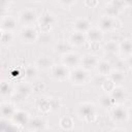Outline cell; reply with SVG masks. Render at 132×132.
I'll return each mask as SVG.
<instances>
[{"label":"cell","instance_id":"obj_1","mask_svg":"<svg viewBox=\"0 0 132 132\" xmlns=\"http://www.w3.org/2000/svg\"><path fill=\"white\" fill-rule=\"evenodd\" d=\"M77 114L79 118L84 119L87 122H93L96 119L97 109L96 106L91 102H82L77 105Z\"/></svg>","mask_w":132,"mask_h":132},{"label":"cell","instance_id":"obj_2","mask_svg":"<svg viewBox=\"0 0 132 132\" xmlns=\"http://www.w3.org/2000/svg\"><path fill=\"white\" fill-rule=\"evenodd\" d=\"M89 78H90L89 71L82 67H76L70 71L69 79L71 80V82L73 85H76V86L85 85L89 81Z\"/></svg>","mask_w":132,"mask_h":132},{"label":"cell","instance_id":"obj_3","mask_svg":"<svg viewBox=\"0 0 132 132\" xmlns=\"http://www.w3.org/2000/svg\"><path fill=\"white\" fill-rule=\"evenodd\" d=\"M110 117L113 123L116 124H124L128 121L129 119V113H128V108H126L125 106H123L122 104H116L112 108H111V112H110Z\"/></svg>","mask_w":132,"mask_h":132},{"label":"cell","instance_id":"obj_4","mask_svg":"<svg viewBox=\"0 0 132 132\" xmlns=\"http://www.w3.org/2000/svg\"><path fill=\"white\" fill-rule=\"evenodd\" d=\"M52 77L57 81H64L69 78L70 75V68H68L63 63L61 64H54L50 69Z\"/></svg>","mask_w":132,"mask_h":132},{"label":"cell","instance_id":"obj_5","mask_svg":"<svg viewBox=\"0 0 132 132\" xmlns=\"http://www.w3.org/2000/svg\"><path fill=\"white\" fill-rule=\"evenodd\" d=\"M20 39L26 44H32L38 39V32L32 26H24L19 32Z\"/></svg>","mask_w":132,"mask_h":132},{"label":"cell","instance_id":"obj_6","mask_svg":"<svg viewBox=\"0 0 132 132\" xmlns=\"http://www.w3.org/2000/svg\"><path fill=\"white\" fill-rule=\"evenodd\" d=\"M56 22H57L56 16L52 12H43L40 16H38L39 27L43 32H48L54 27Z\"/></svg>","mask_w":132,"mask_h":132},{"label":"cell","instance_id":"obj_7","mask_svg":"<svg viewBox=\"0 0 132 132\" xmlns=\"http://www.w3.org/2000/svg\"><path fill=\"white\" fill-rule=\"evenodd\" d=\"M19 21L24 26H32L36 21H38V16L35 10L31 8H26L22 10L19 14Z\"/></svg>","mask_w":132,"mask_h":132},{"label":"cell","instance_id":"obj_8","mask_svg":"<svg viewBox=\"0 0 132 132\" xmlns=\"http://www.w3.org/2000/svg\"><path fill=\"white\" fill-rule=\"evenodd\" d=\"M32 93V87L29 81H22L15 87V98L18 101H24Z\"/></svg>","mask_w":132,"mask_h":132},{"label":"cell","instance_id":"obj_9","mask_svg":"<svg viewBox=\"0 0 132 132\" xmlns=\"http://www.w3.org/2000/svg\"><path fill=\"white\" fill-rule=\"evenodd\" d=\"M61 61L68 68H76L78 65H80L81 58L79 57L78 54L73 53V52H69V53H67V54L62 56Z\"/></svg>","mask_w":132,"mask_h":132},{"label":"cell","instance_id":"obj_10","mask_svg":"<svg viewBox=\"0 0 132 132\" xmlns=\"http://www.w3.org/2000/svg\"><path fill=\"white\" fill-rule=\"evenodd\" d=\"M110 96L112 97V99L114 100L116 104H122L127 100V92L126 90L122 87V86H116L110 92H109Z\"/></svg>","mask_w":132,"mask_h":132},{"label":"cell","instance_id":"obj_11","mask_svg":"<svg viewBox=\"0 0 132 132\" xmlns=\"http://www.w3.org/2000/svg\"><path fill=\"white\" fill-rule=\"evenodd\" d=\"M98 62H99V58H98L96 55L88 54V55H86V56H84V57L81 58L80 65H81L82 68H85L86 70L90 71V70L96 68Z\"/></svg>","mask_w":132,"mask_h":132},{"label":"cell","instance_id":"obj_12","mask_svg":"<svg viewBox=\"0 0 132 132\" xmlns=\"http://www.w3.org/2000/svg\"><path fill=\"white\" fill-rule=\"evenodd\" d=\"M86 41H87L86 33H81L77 31H73L68 37V42L72 46H81L85 44Z\"/></svg>","mask_w":132,"mask_h":132},{"label":"cell","instance_id":"obj_13","mask_svg":"<svg viewBox=\"0 0 132 132\" xmlns=\"http://www.w3.org/2000/svg\"><path fill=\"white\" fill-rule=\"evenodd\" d=\"M16 20L11 15H3L1 19V31L13 32L16 28Z\"/></svg>","mask_w":132,"mask_h":132},{"label":"cell","instance_id":"obj_14","mask_svg":"<svg viewBox=\"0 0 132 132\" xmlns=\"http://www.w3.org/2000/svg\"><path fill=\"white\" fill-rule=\"evenodd\" d=\"M86 37L90 43H99L103 39V32L99 28H90L86 33Z\"/></svg>","mask_w":132,"mask_h":132},{"label":"cell","instance_id":"obj_15","mask_svg":"<svg viewBox=\"0 0 132 132\" xmlns=\"http://www.w3.org/2000/svg\"><path fill=\"white\" fill-rule=\"evenodd\" d=\"M30 120V117L28 114V112L24 111V110H16L14 112V114L11 118V121L14 125L18 126H25L28 125V122Z\"/></svg>","mask_w":132,"mask_h":132},{"label":"cell","instance_id":"obj_16","mask_svg":"<svg viewBox=\"0 0 132 132\" xmlns=\"http://www.w3.org/2000/svg\"><path fill=\"white\" fill-rule=\"evenodd\" d=\"M114 26V20L111 16L108 15H102L98 21V28L102 32H108L110 31Z\"/></svg>","mask_w":132,"mask_h":132},{"label":"cell","instance_id":"obj_17","mask_svg":"<svg viewBox=\"0 0 132 132\" xmlns=\"http://www.w3.org/2000/svg\"><path fill=\"white\" fill-rule=\"evenodd\" d=\"M96 69H97V72L99 75L106 76V77H108V75L112 71L111 64L106 60H99V62L96 66Z\"/></svg>","mask_w":132,"mask_h":132},{"label":"cell","instance_id":"obj_18","mask_svg":"<svg viewBox=\"0 0 132 132\" xmlns=\"http://www.w3.org/2000/svg\"><path fill=\"white\" fill-rule=\"evenodd\" d=\"M35 65L39 70H50L54 65V62L47 56H40L39 58H37Z\"/></svg>","mask_w":132,"mask_h":132},{"label":"cell","instance_id":"obj_19","mask_svg":"<svg viewBox=\"0 0 132 132\" xmlns=\"http://www.w3.org/2000/svg\"><path fill=\"white\" fill-rule=\"evenodd\" d=\"M38 68L36 67V65H28L25 69H24V79L26 81H34L37 77L38 74Z\"/></svg>","mask_w":132,"mask_h":132},{"label":"cell","instance_id":"obj_20","mask_svg":"<svg viewBox=\"0 0 132 132\" xmlns=\"http://www.w3.org/2000/svg\"><path fill=\"white\" fill-rule=\"evenodd\" d=\"M15 111H16V109H15L13 104H11L9 102H2L1 103V116H2V119H6V120L11 119Z\"/></svg>","mask_w":132,"mask_h":132},{"label":"cell","instance_id":"obj_21","mask_svg":"<svg viewBox=\"0 0 132 132\" xmlns=\"http://www.w3.org/2000/svg\"><path fill=\"white\" fill-rule=\"evenodd\" d=\"M91 28V24L87 19H77L73 23V29L74 31L87 33Z\"/></svg>","mask_w":132,"mask_h":132},{"label":"cell","instance_id":"obj_22","mask_svg":"<svg viewBox=\"0 0 132 132\" xmlns=\"http://www.w3.org/2000/svg\"><path fill=\"white\" fill-rule=\"evenodd\" d=\"M28 128L29 130L33 131H39V130H44L45 129V122L41 118H30L28 122Z\"/></svg>","mask_w":132,"mask_h":132},{"label":"cell","instance_id":"obj_23","mask_svg":"<svg viewBox=\"0 0 132 132\" xmlns=\"http://www.w3.org/2000/svg\"><path fill=\"white\" fill-rule=\"evenodd\" d=\"M103 51H104V53L106 55L114 56L118 53H120V43H118V42H116L113 40H109V41L104 43Z\"/></svg>","mask_w":132,"mask_h":132},{"label":"cell","instance_id":"obj_24","mask_svg":"<svg viewBox=\"0 0 132 132\" xmlns=\"http://www.w3.org/2000/svg\"><path fill=\"white\" fill-rule=\"evenodd\" d=\"M108 78L116 85V86H122L123 81L125 80V72L112 69L110 74L108 75Z\"/></svg>","mask_w":132,"mask_h":132},{"label":"cell","instance_id":"obj_25","mask_svg":"<svg viewBox=\"0 0 132 132\" xmlns=\"http://www.w3.org/2000/svg\"><path fill=\"white\" fill-rule=\"evenodd\" d=\"M99 104L102 108H111L116 105V102L114 100L112 99V97L110 96L109 93H105V94H102L100 97H99Z\"/></svg>","mask_w":132,"mask_h":132},{"label":"cell","instance_id":"obj_26","mask_svg":"<svg viewBox=\"0 0 132 132\" xmlns=\"http://www.w3.org/2000/svg\"><path fill=\"white\" fill-rule=\"evenodd\" d=\"M120 54L125 57L132 54V39L126 38L120 43Z\"/></svg>","mask_w":132,"mask_h":132},{"label":"cell","instance_id":"obj_27","mask_svg":"<svg viewBox=\"0 0 132 132\" xmlns=\"http://www.w3.org/2000/svg\"><path fill=\"white\" fill-rule=\"evenodd\" d=\"M71 48H72V45L68 41H61L55 45V52L61 56L71 52Z\"/></svg>","mask_w":132,"mask_h":132},{"label":"cell","instance_id":"obj_28","mask_svg":"<svg viewBox=\"0 0 132 132\" xmlns=\"http://www.w3.org/2000/svg\"><path fill=\"white\" fill-rule=\"evenodd\" d=\"M13 94V87L11 84L7 80H2L1 81V96L2 98L9 97Z\"/></svg>","mask_w":132,"mask_h":132},{"label":"cell","instance_id":"obj_29","mask_svg":"<svg viewBox=\"0 0 132 132\" xmlns=\"http://www.w3.org/2000/svg\"><path fill=\"white\" fill-rule=\"evenodd\" d=\"M104 11H105V14L106 15H108V16H111V18H117L120 13H121V10L114 5V4H112L111 2L110 3H108L105 7H104Z\"/></svg>","mask_w":132,"mask_h":132},{"label":"cell","instance_id":"obj_30","mask_svg":"<svg viewBox=\"0 0 132 132\" xmlns=\"http://www.w3.org/2000/svg\"><path fill=\"white\" fill-rule=\"evenodd\" d=\"M13 40V32L10 31H1V44L9 45Z\"/></svg>","mask_w":132,"mask_h":132},{"label":"cell","instance_id":"obj_31","mask_svg":"<svg viewBox=\"0 0 132 132\" xmlns=\"http://www.w3.org/2000/svg\"><path fill=\"white\" fill-rule=\"evenodd\" d=\"M60 126L62 129H65V130H70L73 126V122H72V119L69 118V117H63L61 120H60Z\"/></svg>","mask_w":132,"mask_h":132},{"label":"cell","instance_id":"obj_32","mask_svg":"<svg viewBox=\"0 0 132 132\" xmlns=\"http://www.w3.org/2000/svg\"><path fill=\"white\" fill-rule=\"evenodd\" d=\"M113 66H114V69L116 70H120V71H123L125 72L126 69L128 68L127 66V63L125 60H122V59H117L113 63Z\"/></svg>","mask_w":132,"mask_h":132},{"label":"cell","instance_id":"obj_33","mask_svg":"<svg viewBox=\"0 0 132 132\" xmlns=\"http://www.w3.org/2000/svg\"><path fill=\"white\" fill-rule=\"evenodd\" d=\"M114 87H116V85H114V84H113V82H112L108 77H107V78H105V79L103 80L102 86H101V88H102L104 91L108 92V93H109V92H110Z\"/></svg>","mask_w":132,"mask_h":132},{"label":"cell","instance_id":"obj_34","mask_svg":"<svg viewBox=\"0 0 132 132\" xmlns=\"http://www.w3.org/2000/svg\"><path fill=\"white\" fill-rule=\"evenodd\" d=\"M58 1H59L60 5L63 7H70L76 2V0H58Z\"/></svg>","mask_w":132,"mask_h":132},{"label":"cell","instance_id":"obj_35","mask_svg":"<svg viewBox=\"0 0 132 132\" xmlns=\"http://www.w3.org/2000/svg\"><path fill=\"white\" fill-rule=\"evenodd\" d=\"M111 3L112 4H114L121 11L123 10V8H125V7H127L126 5H125V3H124V1L123 0H112L111 1Z\"/></svg>","mask_w":132,"mask_h":132},{"label":"cell","instance_id":"obj_36","mask_svg":"<svg viewBox=\"0 0 132 132\" xmlns=\"http://www.w3.org/2000/svg\"><path fill=\"white\" fill-rule=\"evenodd\" d=\"M84 2H85L86 6L91 7V8L96 7L98 5V0H84Z\"/></svg>","mask_w":132,"mask_h":132},{"label":"cell","instance_id":"obj_37","mask_svg":"<svg viewBox=\"0 0 132 132\" xmlns=\"http://www.w3.org/2000/svg\"><path fill=\"white\" fill-rule=\"evenodd\" d=\"M125 61H126V63H127V66L132 69V54L129 55V56H127L126 59H125Z\"/></svg>","mask_w":132,"mask_h":132},{"label":"cell","instance_id":"obj_38","mask_svg":"<svg viewBox=\"0 0 132 132\" xmlns=\"http://www.w3.org/2000/svg\"><path fill=\"white\" fill-rule=\"evenodd\" d=\"M8 6H9V0H1V7H2V10L7 9Z\"/></svg>","mask_w":132,"mask_h":132},{"label":"cell","instance_id":"obj_39","mask_svg":"<svg viewBox=\"0 0 132 132\" xmlns=\"http://www.w3.org/2000/svg\"><path fill=\"white\" fill-rule=\"evenodd\" d=\"M126 6H132V0H123Z\"/></svg>","mask_w":132,"mask_h":132},{"label":"cell","instance_id":"obj_40","mask_svg":"<svg viewBox=\"0 0 132 132\" xmlns=\"http://www.w3.org/2000/svg\"><path fill=\"white\" fill-rule=\"evenodd\" d=\"M128 113H129V118L132 119V105L128 108Z\"/></svg>","mask_w":132,"mask_h":132},{"label":"cell","instance_id":"obj_41","mask_svg":"<svg viewBox=\"0 0 132 132\" xmlns=\"http://www.w3.org/2000/svg\"><path fill=\"white\" fill-rule=\"evenodd\" d=\"M30 1H33V2H41L43 0H30Z\"/></svg>","mask_w":132,"mask_h":132}]
</instances>
